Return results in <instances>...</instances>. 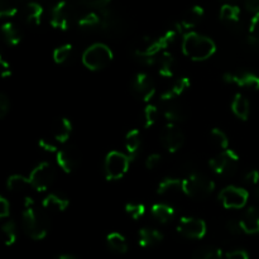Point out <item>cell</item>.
<instances>
[{
	"instance_id": "cell-1",
	"label": "cell",
	"mask_w": 259,
	"mask_h": 259,
	"mask_svg": "<svg viewBox=\"0 0 259 259\" xmlns=\"http://www.w3.org/2000/svg\"><path fill=\"white\" fill-rule=\"evenodd\" d=\"M23 228L29 238L40 240L46 238L50 229V220L45 209L37 207L33 199L27 197L24 201V210L22 214Z\"/></svg>"
},
{
	"instance_id": "cell-2",
	"label": "cell",
	"mask_w": 259,
	"mask_h": 259,
	"mask_svg": "<svg viewBox=\"0 0 259 259\" xmlns=\"http://www.w3.org/2000/svg\"><path fill=\"white\" fill-rule=\"evenodd\" d=\"M182 51L185 56L194 61H205L211 57L217 51V46L211 38L199 34L196 32H189L182 39Z\"/></svg>"
},
{
	"instance_id": "cell-3",
	"label": "cell",
	"mask_w": 259,
	"mask_h": 259,
	"mask_svg": "<svg viewBox=\"0 0 259 259\" xmlns=\"http://www.w3.org/2000/svg\"><path fill=\"white\" fill-rule=\"evenodd\" d=\"M80 10L75 3L70 0H61L51 10V25L56 29L67 30L73 24H77L81 18Z\"/></svg>"
},
{
	"instance_id": "cell-4",
	"label": "cell",
	"mask_w": 259,
	"mask_h": 259,
	"mask_svg": "<svg viewBox=\"0 0 259 259\" xmlns=\"http://www.w3.org/2000/svg\"><path fill=\"white\" fill-rule=\"evenodd\" d=\"M113 52L104 43H94L85 50L82 55V63L91 71H99L110 65L113 61Z\"/></svg>"
},
{
	"instance_id": "cell-5",
	"label": "cell",
	"mask_w": 259,
	"mask_h": 259,
	"mask_svg": "<svg viewBox=\"0 0 259 259\" xmlns=\"http://www.w3.org/2000/svg\"><path fill=\"white\" fill-rule=\"evenodd\" d=\"M182 181L185 195L192 199H205L215 190L214 181L202 174H191Z\"/></svg>"
},
{
	"instance_id": "cell-6",
	"label": "cell",
	"mask_w": 259,
	"mask_h": 259,
	"mask_svg": "<svg viewBox=\"0 0 259 259\" xmlns=\"http://www.w3.org/2000/svg\"><path fill=\"white\" fill-rule=\"evenodd\" d=\"M131 162V157L121 152L113 151L108 153L104 162V172H105L106 180L109 181L120 180L128 171Z\"/></svg>"
},
{
	"instance_id": "cell-7",
	"label": "cell",
	"mask_w": 259,
	"mask_h": 259,
	"mask_svg": "<svg viewBox=\"0 0 259 259\" xmlns=\"http://www.w3.org/2000/svg\"><path fill=\"white\" fill-rule=\"evenodd\" d=\"M238 164H239V156L229 148L220 152L209 162L210 168L223 177L233 176L237 172Z\"/></svg>"
},
{
	"instance_id": "cell-8",
	"label": "cell",
	"mask_w": 259,
	"mask_h": 259,
	"mask_svg": "<svg viewBox=\"0 0 259 259\" xmlns=\"http://www.w3.org/2000/svg\"><path fill=\"white\" fill-rule=\"evenodd\" d=\"M134 56L147 63V65H154L156 58L162 52V47L159 45L158 38L152 37H142L136 42L133 47Z\"/></svg>"
},
{
	"instance_id": "cell-9",
	"label": "cell",
	"mask_w": 259,
	"mask_h": 259,
	"mask_svg": "<svg viewBox=\"0 0 259 259\" xmlns=\"http://www.w3.org/2000/svg\"><path fill=\"white\" fill-rule=\"evenodd\" d=\"M56 179L55 167L48 162H40L32 169L29 175L30 185L37 191L43 192L53 184Z\"/></svg>"
},
{
	"instance_id": "cell-10",
	"label": "cell",
	"mask_w": 259,
	"mask_h": 259,
	"mask_svg": "<svg viewBox=\"0 0 259 259\" xmlns=\"http://www.w3.org/2000/svg\"><path fill=\"white\" fill-rule=\"evenodd\" d=\"M101 25L100 28L111 37H121L126 30V23L119 13L111 9H104L100 14Z\"/></svg>"
},
{
	"instance_id": "cell-11",
	"label": "cell",
	"mask_w": 259,
	"mask_h": 259,
	"mask_svg": "<svg viewBox=\"0 0 259 259\" xmlns=\"http://www.w3.org/2000/svg\"><path fill=\"white\" fill-rule=\"evenodd\" d=\"M177 232L187 239H201L207 232L206 223L197 218L184 217L179 220Z\"/></svg>"
},
{
	"instance_id": "cell-12",
	"label": "cell",
	"mask_w": 259,
	"mask_h": 259,
	"mask_svg": "<svg viewBox=\"0 0 259 259\" xmlns=\"http://www.w3.org/2000/svg\"><path fill=\"white\" fill-rule=\"evenodd\" d=\"M248 197L249 194L247 190L237 186L225 187L219 194L220 202L227 209H242L248 202Z\"/></svg>"
},
{
	"instance_id": "cell-13",
	"label": "cell",
	"mask_w": 259,
	"mask_h": 259,
	"mask_svg": "<svg viewBox=\"0 0 259 259\" xmlns=\"http://www.w3.org/2000/svg\"><path fill=\"white\" fill-rule=\"evenodd\" d=\"M161 143L164 148L167 149L171 153H176L179 149H181V147L184 146L185 142V136L182 133L181 129H179V126L174 123H169L162 129L161 136Z\"/></svg>"
},
{
	"instance_id": "cell-14",
	"label": "cell",
	"mask_w": 259,
	"mask_h": 259,
	"mask_svg": "<svg viewBox=\"0 0 259 259\" xmlns=\"http://www.w3.org/2000/svg\"><path fill=\"white\" fill-rule=\"evenodd\" d=\"M132 91L142 101H149L156 94V85L147 73H138L132 81Z\"/></svg>"
},
{
	"instance_id": "cell-15",
	"label": "cell",
	"mask_w": 259,
	"mask_h": 259,
	"mask_svg": "<svg viewBox=\"0 0 259 259\" xmlns=\"http://www.w3.org/2000/svg\"><path fill=\"white\" fill-rule=\"evenodd\" d=\"M56 157H57V164L66 174H71L73 169L77 168L81 162L80 152L73 146H66L58 149Z\"/></svg>"
},
{
	"instance_id": "cell-16",
	"label": "cell",
	"mask_w": 259,
	"mask_h": 259,
	"mask_svg": "<svg viewBox=\"0 0 259 259\" xmlns=\"http://www.w3.org/2000/svg\"><path fill=\"white\" fill-rule=\"evenodd\" d=\"M224 80L227 82L237 85L239 88L253 89L259 90V76L250 71H238V72H229L224 75Z\"/></svg>"
},
{
	"instance_id": "cell-17",
	"label": "cell",
	"mask_w": 259,
	"mask_h": 259,
	"mask_svg": "<svg viewBox=\"0 0 259 259\" xmlns=\"http://www.w3.org/2000/svg\"><path fill=\"white\" fill-rule=\"evenodd\" d=\"M157 192H158V195L167 197V199H176L181 195H185L184 181L179 179H164L158 185Z\"/></svg>"
},
{
	"instance_id": "cell-18",
	"label": "cell",
	"mask_w": 259,
	"mask_h": 259,
	"mask_svg": "<svg viewBox=\"0 0 259 259\" xmlns=\"http://www.w3.org/2000/svg\"><path fill=\"white\" fill-rule=\"evenodd\" d=\"M163 115L169 123H181L186 119L187 113L186 109L182 104H180L177 101V99H174V100L163 101Z\"/></svg>"
},
{
	"instance_id": "cell-19",
	"label": "cell",
	"mask_w": 259,
	"mask_h": 259,
	"mask_svg": "<svg viewBox=\"0 0 259 259\" xmlns=\"http://www.w3.org/2000/svg\"><path fill=\"white\" fill-rule=\"evenodd\" d=\"M154 65L157 66V70H158V73L162 76V77L169 78L175 75V70H176V60H175L174 56L171 53L163 52L159 53L156 58V63Z\"/></svg>"
},
{
	"instance_id": "cell-20",
	"label": "cell",
	"mask_w": 259,
	"mask_h": 259,
	"mask_svg": "<svg viewBox=\"0 0 259 259\" xmlns=\"http://www.w3.org/2000/svg\"><path fill=\"white\" fill-rule=\"evenodd\" d=\"M163 240V234L153 228H142L138 233L139 245L143 248H152Z\"/></svg>"
},
{
	"instance_id": "cell-21",
	"label": "cell",
	"mask_w": 259,
	"mask_h": 259,
	"mask_svg": "<svg viewBox=\"0 0 259 259\" xmlns=\"http://www.w3.org/2000/svg\"><path fill=\"white\" fill-rule=\"evenodd\" d=\"M204 15V8L200 7V5H194L185 13L181 22H180V25L182 27V29H192L201 23Z\"/></svg>"
},
{
	"instance_id": "cell-22",
	"label": "cell",
	"mask_w": 259,
	"mask_h": 259,
	"mask_svg": "<svg viewBox=\"0 0 259 259\" xmlns=\"http://www.w3.org/2000/svg\"><path fill=\"white\" fill-rule=\"evenodd\" d=\"M72 133V123L67 118H60L53 123L52 137L56 142L66 143Z\"/></svg>"
},
{
	"instance_id": "cell-23",
	"label": "cell",
	"mask_w": 259,
	"mask_h": 259,
	"mask_svg": "<svg viewBox=\"0 0 259 259\" xmlns=\"http://www.w3.org/2000/svg\"><path fill=\"white\" fill-rule=\"evenodd\" d=\"M243 232L247 234H257L259 233V209L249 207L240 219Z\"/></svg>"
},
{
	"instance_id": "cell-24",
	"label": "cell",
	"mask_w": 259,
	"mask_h": 259,
	"mask_svg": "<svg viewBox=\"0 0 259 259\" xmlns=\"http://www.w3.org/2000/svg\"><path fill=\"white\" fill-rule=\"evenodd\" d=\"M70 205V200L63 197L62 195L58 194H50L46 196L42 201V207L46 211L51 212H60L65 211Z\"/></svg>"
},
{
	"instance_id": "cell-25",
	"label": "cell",
	"mask_w": 259,
	"mask_h": 259,
	"mask_svg": "<svg viewBox=\"0 0 259 259\" xmlns=\"http://www.w3.org/2000/svg\"><path fill=\"white\" fill-rule=\"evenodd\" d=\"M191 86V81H190L189 77H181L179 80H176L174 82V85L168 89V90L164 91L161 95V101H168L174 100V99H177L180 95L185 93L187 89Z\"/></svg>"
},
{
	"instance_id": "cell-26",
	"label": "cell",
	"mask_w": 259,
	"mask_h": 259,
	"mask_svg": "<svg viewBox=\"0 0 259 259\" xmlns=\"http://www.w3.org/2000/svg\"><path fill=\"white\" fill-rule=\"evenodd\" d=\"M0 34H2L3 40L8 46H17L22 40V33H20L19 28L12 22H7L2 25Z\"/></svg>"
},
{
	"instance_id": "cell-27",
	"label": "cell",
	"mask_w": 259,
	"mask_h": 259,
	"mask_svg": "<svg viewBox=\"0 0 259 259\" xmlns=\"http://www.w3.org/2000/svg\"><path fill=\"white\" fill-rule=\"evenodd\" d=\"M142 146V134L138 129H132L125 136V149L128 152V156L132 161L138 156V152Z\"/></svg>"
},
{
	"instance_id": "cell-28",
	"label": "cell",
	"mask_w": 259,
	"mask_h": 259,
	"mask_svg": "<svg viewBox=\"0 0 259 259\" xmlns=\"http://www.w3.org/2000/svg\"><path fill=\"white\" fill-rule=\"evenodd\" d=\"M232 110L242 120H247L250 114L249 100L242 94H237L232 101Z\"/></svg>"
},
{
	"instance_id": "cell-29",
	"label": "cell",
	"mask_w": 259,
	"mask_h": 259,
	"mask_svg": "<svg viewBox=\"0 0 259 259\" xmlns=\"http://www.w3.org/2000/svg\"><path fill=\"white\" fill-rule=\"evenodd\" d=\"M7 187L9 191L15 192V194H24L29 189H33L29 177H24L22 175H12L8 179Z\"/></svg>"
},
{
	"instance_id": "cell-30",
	"label": "cell",
	"mask_w": 259,
	"mask_h": 259,
	"mask_svg": "<svg viewBox=\"0 0 259 259\" xmlns=\"http://www.w3.org/2000/svg\"><path fill=\"white\" fill-rule=\"evenodd\" d=\"M43 17V7L37 2H28L24 7V18L28 24L39 25Z\"/></svg>"
},
{
	"instance_id": "cell-31",
	"label": "cell",
	"mask_w": 259,
	"mask_h": 259,
	"mask_svg": "<svg viewBox=\"0 0 259 259\" xmlns=\"http://www.w3.org/2000/svg\"><path fill=\"white\" fill-rule=\"evenodd\" d=\"M106 244L110 250H113L114 253H118V254H125L128 252V242H126L125 237L120 233H110L106 237Z\"/></svg>"
},
{
	"instance_id": "cell-32",
	"label": "cell",
	"mask_w": 259,
	"mask_h": 259,
	"mask_svg": "<svg viewBox=\"0 0 259 259\" xmlns=\"http://www.w3.org/2000/svg\"><path fill=\"white\" fill-rule=\"evenodd\" d=\"M152 215L156 220H158L161 224H167L175 218L174 207L169 206L168 204H154L151 209Z\"/></svg>"
},
{
	"instance_id": "cell-33",
	"label": "cell",
	"mask_w": 259,
	"mask_h": 259,
	"mask_svg": "<svg viewBox=\"0 0 259 259\" xmlns=\"http://www.w3.org/2000/svg\"><path fill=\"white\" fill-rule=\"evenodd\" d=\"M77 25L81 28V29L91 30L95 29V28H99L101 25V17L100 14L95 12L85 13V14L81 15V18L78 19Z\"/></svg>"
},
{
	"instance_id": "cell-34",
	"label": "cell",
	"mask_w": 259,
	"mask_h": 259,
	"mask_svg": "<svg viewBox=\"0 0 259 259\" xmlns=\"http://www.w3.org/2000/svg\"><path fill=\"white\" fill-rule=\"evenodd\" d=\"M192 259H225L223 257V252L212 245H204L195 250Z\"/></svg>"
},
{
	"instance_id": "cell-35",
	"label": "cell",
	"mask_w": 259,
	"mask_h": 259,
	"mask_svg": "<svg viewBox=\"0 0 259 259\" xmlns=\"http://www.w3.org/2000/svg\"><path fill=\"white\" fill-rule=\"evenodd\" d=\"M2 234L3 239H4V244L10 247V245L14 244L17 242L18 237V230H17V224H15L13 220H8L4 224L2 225Z\"/></svg>"
},
{
	"instance_id": "cell-36",
	"label": "cell",
	"mask_w": 259,
	"mask_h": 259,
	"mask_svg": "<svg viewBox=\"0 0 259 259\" xmlns=\"http://www.w3.org/2000/svg\"><path fill=\"white\" fill-rule=\"evenodd\" d=\"M240 18L239 7L233 4H224L220 9V19L227 23H238Z\"/></svg>"
},
{
	"instance_id": "cell-37",
	"label": "cell",
	"mask_w": 259,
	"mask_h": 259,
	"mask_svg": "<svg viewBox=\"0 0 259 259\" xmlns=\"http://www.w3.org/2000/svg\"><path fill=\"white\" fill-rule=\"evenodd\" d=\"M210 139H211L212 144H214L217 148L222 149V151L229 148V139H228L227 134H225L222 129H212L211 133H210Z\"/></svg>"
},
{
	"instance_id": "cell-38",
	"label": "cell",
	"mask_w": 259,
	"mask_h": 259,
	"mask_svg": "<svg viewBox=\"0 0 259 259\" xmlns=\"http://www.w3.org/2000/svg\"><path fill=\"white\" fill-rule=\"evenodd\" d=\"M17 12V0H0V18H12Z\"/></svg>"
},
{
	"instance_id": "cell-39",
	"label": "cell",
	"mask_w": 259,
	"mask_h": 259,
	"mask_svg": "<svg viewBox=\"0 0 259 259\" xmlns=\"http://www.w3.org/2000/svg\"><path fill=\"white\" fill-rule=\"evenodd\" d=\"M158 115H159V111L156 106L154 105L147 106V108L144 109V113H143L144 126H146V128H151V126H153L154 124L157 123V120H158Z\"/></svg>"
},
{
	"instance_id": "cell-40",
	"label": "cell",
	"mask_w": 259,
	"mask_h": 259,
	"mask_svg": "<svg viewBox=\"0 0 259 259\" xmlns=\"http://www.w3.org/2000/svg\"><path fill=\"white\" fill-rule=\"evenodd\" d=\"M71 53H72V46H60V47L56 48L55 52H53V60H55L56 63H65L66 61H68V58L71 57Z\"/></svg>"
},
{
	"instance_id": "cell-41",
	"label": "cell",
	"mask_w": 259,
	"mask_h": 259,
	"mask_svg": "<svg viewBox=\"0 0 259 259\" xmlns=\"http://www.w3.org/2000/svg\"><path fill=\"white\" fill-rule=\"evenodd\" d=\"M125 211L132 219L138 220L139 218H142L146 212V207L143 204H139V202H128L125 205Z\"/></svg>"
},
{
	"instance_id": "cell-42",
	"label": "cell",
	"mask_w": 259,
	"mask_h": 259,
	"mask_svg": "<svg viewBox=\"0 0 259 259\" xmlns=\"http://www.w3.org/2000/svg\"><path fill=\"white\" fill-rule=\"evenodd\" d=\"M38 146L39 148H42L43 151L46 152H51V153H57V146L55 144V142L52 139H47V138H40L39 142H38Z\"/></svg>"
},
{
	"instance_id": "cell-43",
	"label": "cell",
	"mask_w": 259,
	"mask_h": 259,
	"mask_svg": "<svg viewBox=\"0 0 259 259\" xmlns=\"http://www.w3.org/2000/svg\"><path fill=\"white\" fill-rule=\"evenodd\" d=\"M162 162V156L158 153H153L146 159V167L148 169H154L161 164Z\"/></svg>"
},
{
	"instance_id": "cell-44",
	"label": "cell",
	"mask_w": 259,
	"mask_h": 259,
	"mask_svg": "<svg viewBox=\"0 0 259 259\" xmlns=\"http://www.w3.org/2000/svg\"><path fill=\"white\" fill-rule=\"evenodd\" d=\"M227 230L232 235H239L240 233L243 232L242 229V225H240V220L237 222V220H229L227 223Z\"/></svg>"
},
{
	"instance_id": "cell-45",
	"label": "cell",
	"mask_w": 259,
	"mask_h": 259,
	"mask_svg": "<svg viewBox=\"0 0 259 259\" xmlns=\"http://www.w3.org/2000/svg\"><path fill=\"white\" fill-rule=\"evenodd\" d=\"M10 108V104H9V99L4 95V94L0 93V119L4 118L5 115L8 114Z\"/></svg>"
},
{
	"instance_id": "cell-46",
	"label": "cell",
	"mask_w": 259,
	"mask_h": 259,
	"mask_svg": "<svg viewBox=\"0 0 259 259\" xmlns=\"http://www.w3.org/2000/svg\"><path fill=\"white\" fill-rule=\"evenodd\" d=\"M9 212H10L9 201L0 195V219H4V218L9 217Z\"/></svg>"
},
{
	"instance_id": "cell-47",
	"label": "cell",
	"mask_w": 259,
	"mask_h": 259,
	"mask_svg": "<svg viewBox=\"0 0 259 259\" xmlns=\"http://www.w3.org/2000/svg\"><path fill=\"white\" fill-rule=\"evenodd\" d=\"M225 259H249V254L243 249H234L227 253Z\"/></svg>"
},
{
	"instance_id": "cell-48",
	"label": "cell",
	"mask_w": 259,
	"mask_h": 259,
	"mask_svg": "<svg viewBox=\"0 0 259 259\" xmlns=\"http://www.w3.org/2000/svg\"><path fill=\"white\" fill-rule=\"evenodd\" d=\"M12 75V70H10V65L4 60V57L0 53V76L2 77H9Z\"/></svg>"
},
{
	"instance_id": "cell-49",
	"label": "cell",
	"mask_w": 259,
	"mask_h": 259,
	"mask_svg": "<svg viewBox=\"0 0 259 259\" xmlns=\"http://www.w3.org/2000/svg\"><path fill=\"white\" fill-rule=\"evenodd\" d=\"M244 181L248 185H257L259 182V172L257 169H252V171L247 172V175L244 176Z\"/></svg>"
},
{
	"instance_id": "cell-50",
	"label": "cell",
	"mask_w": 259,
	"mask_h": 259,
	"mask_svg": "<svg viewBox=\"0 0 259 259\" xmlns=\"http://www.w3.org/2000/svg\"><path fill=\"white\" fill-rule=\"evenodd\" d=\"M249 30L253 35H257V37H259V13L254 14V17H253L252 20H250Z\"/></svg>"
},
{
	"instance_id": "cell-51",
	"label": "cell",
	"mask_w": 259,
	"mask_h": 259,
	"mask_svg": "<svg viewBox=\"0 0 259 259\" xmlns=\"http://www.w3.org/2000/svg\"><path fill=\"white\" fill-rule=\"evenodd\" d=\"M82 3H85L86 5H90L94 8H106V5L110 3V0H81Z\"/></svg>"
},
{
	"instance_id": "cell-52",
	"label": "cell",
	"mask_w": 259,
	"mask_h": 259,
	"mask_svg": "<svg viewBox=\"0 0 259 259\" xmlns=\"http://www.w3.org/2000/svg\"><path fill=\"white\" fill-rule=\"evenodd\" d=\"M245 8L250 13H259V0H245Z\"/></svg>"
},
{
	"instance_id": "cell-53",
	"label": "cell",
	"mask_w": 259,
	"mask_h": 259,
	"mask_svg": "<svg viewBox=\"0 0 259 259\" xmlns=\"http://www.w3.org/2000/svg\"><path fill=\"white\" fill-rule=\"evenodd\" d=\"M248 43H249L253 48L259 51V37H257V35H250V37L248 38Z\"/></svg>"
},
{
	"instance_id": "cell-54",
	"label": "cell",
	"mask_w": 259,
	"mask_h": 259,
	"mask_svg": "<svg viewBox=\"0 0 259 259\" xmlns=\"http://www.w3.org/2000/svg\"><path fill=\"white\" fill-rule=\"evenodd\" d=\"M53 259H78V258H76L75 255H70V254H61V255H58V257H56V258H53Z\"/></svg>"
},
{
	"instance_id": "cell-55",
	"label": "cell",
	"mask_w": 259,
	"mask_h": 259,
	"mask_svg": "<svg viewBox=\"0 0 259 259\" xmlns=\"http://www.w3.org/2000/svg\"><path fill=\"white\" fill-rule=\"evenodd\" d=\"M257 199L259 200V189L257 190Z\"/></svg>"
},
{
	"instance_id": "cell-56",
	"label": "cell",
	"mask_w": 259,
	"mask_h": 259,
	"mask_svg": "<svg viewBox=\"0 0 259 259\" xmlns=\"http://www.w3.org/2000/svg\"><path fill=\"white\" fill-rule=\"evenodd\" d=\"M225 2H234V0H225Z\"/></svg>"
}]
</instances>
